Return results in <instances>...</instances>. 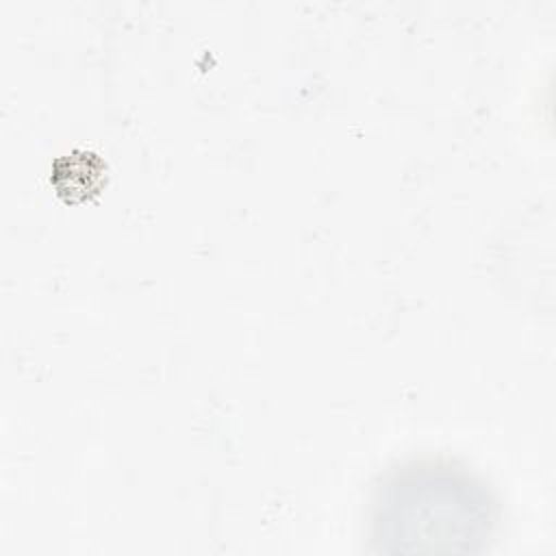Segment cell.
<instances>
[{"mask_svg": "<svg viewBox=\"0 0 556 556\" xmlns=\"http://www.w3.org/2000/svg\"><path fill=\"white\" fill-rule=\"evenodd\" d=\"M382 536L402 549H471L486 534L489 504L480 486L450 469H419L397 478L380 502Z\"/></svg>", "mask_w": 556, "mask_h": 556, "instance_id": "cell-1", "label": "cell"}, {"mask_svg": "<svg viewBox=\"0 0 556 556\" xmlns=\"http://www.w3.org/2000/svg\"><path fill=\"white\" fill-rule=\"evenodd\" d=\"M56 167H65V172H72V176L52 174V182L59 189V193H67L74 200L93 193L100 185V174L104 172L100 159L91 152H72L65 159H61Z\"/></svg>", "mask_w": 556, "mask_h": 556, "instance_id": "cell-2", "label": "cell"}]
</instances>
